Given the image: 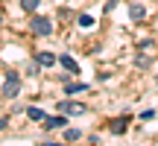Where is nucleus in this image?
<instances>
[{
    "label": "nucleus",
    "instance_id": "10",
    "mask_svg": "<svg viewBox=\"0 0 158 146\" xmlns=\"http://www.w3.org/2000/svg\"><path fill=\"white\" fill-rule=\"evenodd\" d=\"M27 117H29V120H41V123H44V117H47V114L41 111V108H27Z\"/></svg>",
    "mask_w": 158,
    "mask_h": 146
},
{
    "label": "nucleus",
    "instance_id": "7",
    "mask_svg": "<svg viewBox=\"0 0 158 146\" xmlns=\"http://www.w3.org/2000/svg\"><path fill=\"white\" fill-rule=\"evenodd\" d=\"M82 91H88V85H85V82H68V85H64V94H82Z\"/></svg>",
    "mask_w": 158,
    "mask_h": 146
},
{
    "label": "nucleus",
    "instance_id": "1",
    "mask_svg": "<svg viewBox=\"0 0 158 146\" xmlns=\"http://www.w3.org/2000/svg\"><path fill=\"white\" fill-rule=\"evenodd\" d=\"M18 91H21V76H18V73H6L3 88H0V96L12 99V96H18Z\"/></svg>",
    "mask_w": 158,
    "mask_h": 146
},
{
    "label": "nucleus",
    "instance_id": "2",
    "mask_svg": "<svg viewBox=\"0 0 158 146\" xmlns=\"http://www.w3.org/2000/svg\"><path fill=\"white\" fill-rule=\"evenodd\" d=\"M29 26H32V32H35V35H53V23H50V18L35 15L32 21H29Z\"/></svg>",
    "mask_w": 158,
    "mask_h": 146
},
{
    "label": "nucleus",
    "instance_id": "14",
    "mask_svg": "<svg viewBox=\"0 0 158 146\" xmlns=\"http://www.w3.org/2000/svg\"><path fill=\"white\" fill-rule=\"evenodd\" d=\"M0 129H6V120H0Z\"/></svg>",
    "mask_w": 158,
    "mask_h": 146
},
{
    "label": "nucleus",
    "instance_id": "11",
    "mask_svg": "<svg viewBox=\"0 0 158 146\" xmlns=\"http://www.w3.org/2000/svg\"><path fill=\"white\" fill-rule=\"evenodd\" d=\"M79 137H82V132H79V129H64V143L79 140Z\"/></svg>",
    "mask_w": 158,
    "mask_h": 146
},
{
    "label": "nucleus",
    "instance_id": "5",
    "mask_svg": "<svg viewBox=\"0 0 158 146\" xmlns=\"http://www.w3.org/2000/svg\"><path fill=\"white\" fill-rule=\"evenodd\" d=\"M59 62H62V67L68 70V73H79V64H76V59H70L68 53H64V56H59Z\"/></svg>",
    "mask_w": 158,
    "mask_h": 146
},
{
    "label": "nucleus",
    "instance_id": "6",
    "mask_svg": "<svg viewBox=\"0 0 158 146\" xmlns=\"http://www.w3.org/2000/svg\"><path fill=\"white\" fill-rule=\"evenodd\" d=\"M108 129H111L114 135H123V132L129 129V117H120V120H114V123L108 126Z\"/></svg>",
    "mask_w": 158,
    "mask_h": 146
},
{
    "label": "nucleus",
    "instance_id": "9",
    "mask_svg": "<svg viewBox=\"0 0 158 146\" xmlns=\"http://www.w3.org/2000/svg\"><path fill=\"white\" fill-rule=\"evenodd\" d=\"M129 15H132V21H143V15H147V9H143L141 3H132V6H129Z\"/></svg>",
    "mask_w": 158,
    "mask_h": 146
},
{
    "label": "nucleus",
    "instance_id": "12",
    "mask_svg": "<svg viewBox=\"0 0 158 146\" xmlns=\"http://www.w3.org/2000/svg\"><path fill=\"white\" fill-rule=\"evenodd\" d=\"M38 3H41V0H21V9L23 12H35V9H38Z\"/></svg>",
    "mask_w": 158,
    "mask_h": 146
},
{
    "label": "nucleus",
    "instance_id": "4",
    "mask_svg": "<svg viewBox=\"0 0 158 146\" xmlns=\"http://www.w3.org/2000/svg\"><path fill=\"white\" fill-rule=\"evenodd\" d=\"M44 126H47V132H50V129H64V126H68V114H56V117H44Z\"/></svg>",
    "mask_w": 158,
    "mask_h": 146
},
{
    "label": "nucleus",
    "instance_id": "15",
    "mask_svg": "<svg viewBox=\"0 0 158 146\" xmlns=\"http://www.w3.org/2000/svg\"><path fill=\"white\" fill-rule=\"evenodd\" d=\"M0 21H3V18H0Z\"/></svg>",
    "mask_w": 158,
    "mask_h": 146
},
{
    "label": "nucleus",
    "instance_id": "8",
    "mask_svg": "<svg viewBox=\"0 0 158 146\" xmlns=\"http://www.w3.org/2000/svg\"><path fill=\"white\" fill-rule=\"evenodd\" d=\"M35 62H38L41 67H50V64H56V56H53V53H38Z\"/></svg>",
    "mask_w": 158,
    "mask_h": 146
},
{
    "label": "nucleus",
    "instance_id": "3",
    "mask_svg": "<svg viewBox=\"0 0 158 146\" xmlns=\"http://www.w3.org/2000/svg\"><path fill=\"white\" fill-rule=\"evenodd\" d=\"M59 111H62V114H73V117H79V114H85L88 108H85L82 102H70V99H62V102H59Z\"/></svg>",
    "mask_w": 158,
    "mask_h": 146
},
{
    "label": "nucleus",
    "instance_id": "13",
    "mask_svg": "<svg viewBox=\"0 0 158 146\" xmlns=\"http://www.w3.org/2000/svg\"><path fill=\"white\" fill-rule=\"evenodd\" d=\"M79 26H82V29L94 26V18H91V15H79Z\"/></svg>",
    "mask_w": 158,
    "mask_h": 146
}]
</instances>
